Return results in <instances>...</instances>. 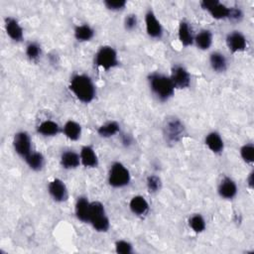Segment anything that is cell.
Instances as JSON below:
<instances>
[{
  "instance_id": "603a6c76",
  "label": "cell",
  "mask_w": 254,
  "mask_h": 254,
  "mask_svg": "<svg viewBox=\"0 0 254 254\" xmlns=\"http://www.w3.org/2000/svg\"><path fill=\"white\" fill-rule=\"evenodd\" d=\"M210 63L213 70L218 73L225 72L227 69V62L225 57L219 52H215L211 55Z\"/></svg>"
},
{
  "instance_id": "3957f363",
  "label": "cell",
  "mask_w": 254,
  "mask_h": 254,
  "mask_svg": "<svg viewBox=\"0 0 254 254\" xmlns=\"http://www.w3.org/2000/svg\"><path fill=\"white\" fill-rule=\"evenodd\" d=\"M163 134L167 143L176 144L186 135L185 125L179 118H168L163 127Z\"/></svg>"
},
{
  "instance_id": "277c9868",
  "label": "cell",
  "mask_w": 254,
  "mask_h": 254,
  "mask_svg": "<svg viewBox=\"0 0 254 254\" xmlns=\"http://www.w3.org/2000/svg\"><path fill=\"white\" fill-rule=\"evenodd\" d=\"M90 222L98 232H106L109 229V220L106 217L104 206L101 203H91Z\"/></svg>"
},
{
  "instance_id": "d6986e66",
  "label": "cell",
  "mask_w": 254,
  "mask_h": 254,
  "mask_svg": "<svg viewBox=\"0 0 254 254\" xmlns=\"http://www.w3.org/2000/svg\"><path fill=\"white\" fill-rule=\"evenodd\" d=\"M206 145L210 148V150L216 154H220L223 151L224 144L218 132H211L206 137Z\"/></svg>"
},
{
  "instance_id": "5b68a950",
  "label": "cell",
  "mask_w": 254,
  "mask_h": 254,
  "mask_svg": "<svg viewBox=\"0 0 254 254\" xmlns=\"http://www.w3.org/2000/svg\"><path fill=\"white\" fill-rule=\"evenodd\" d=\"M130 182V173L123 164L116 162L113 163L109 175L108 183L113 188H123L127 186Z\"/></svg>"
},
{
  "instance_id": "7a4b0ae2",
  "label": "cell",
  "mask_w": 254,
  "mask_h": 254,
  "mask_svg": "<svg viewBox=\"0 0 254 254\" xmlns=\"http://www.w3.org/2000/svg\"><path fill=\"white\" fill-rule=\"evenodd\" d=\"M148 82L151 92L160 101H167L174 95L175 87L169 77L154 73L149 75Z\"/></svg>"
},
{
  "instance_id": "44dd1931",
  "label": "cell",
  "mask_w": 254,
  "mask_h": 254,
  "mask_svg": "<svg viewBox=\"0 0 254 254\" xmlns=\"http://www.w3.org/2000/svg\"><path fill=\"white\" fill-rule=\"evenodd\" d=\"M64 134H65L70 140L76 141L81 137L82 134V127L81 125L73 120H69L65 126H64Z\"/></svg>"
},
{
  "instance_id": "1f68e13d",
  "label": "cell",
  "mask_w": 254,
  "mask_h": 254,
  "mask_svg": "<svg viewBox=\"0 0 254 254\" xmlns=\"http://www.w3.org/2000/svg\"><path fill=\"white\" fill-rule=\"evenodd\" d=\"M26 55L31 61H36L41 55V47L37 43H30L26 48Z\"/></svg>"
},
{
  "instance_id": "2e32d148",
  "label": "cell",
  "mask_w": 254,
  "mask_h": 254,
  "mask_svg": "<svg viewBox=\"0 0 254 254\" xmlns=\"http://www.w3.org/2000/svg\"><path fill=\"white\" fill-rule=\"evenodd\" d=\"M81 162L87 168H95L98 165V159L95 150L91 146H84L81 150Z\"/></svg>"
},
{
  "instance_id": "8fae6325",
  "label": "cell",
  "mask_w": 254,
  "mask_h": 254,
  "mask_svg": "<svg viewBox=\"0 0 254 254\" xmlns=\"http://www.w3.org/2000/svg\"><path fill=\"white\" fill-rule=\"evenodd\" d=\"M147 34L154 39H160L163 36V28L156 15L152 10H149L145 15Z\"/></svg>"
},
{
  "instance_id": "52a82bcc",
  "label": "cell",
  "mask_w": 254,
  "mask_h": 254,
  "mask_svg": "<svg viewBox=\"0 0 254 254\" xmlns=\"http://www.w3.org/2000/svg\"><path fill=\"white\" fill-rule=\"evenodd\" d=\"M203 9L210 12V14L217 20L228 19L230 8L222 4L218 0H204L201 2Z\"/></svg>"
},
{
  "instance_id": "d4e9b609",
  "label": "cell",
  "mask_w": 254,
  "mask_h": 254,
  "mask_svg": "<svg viewBox=\"0 0 254 254\" xmlns=\"http://www.w3.org/2000/svg\"><path fill=\"white\" fill-rule=\"evenodd\" d=\"M94 35H95L94 29L88 24L77 26L75 29V37L80 42L90 41L93 39Z\"/></svg>"
},
{
  "instance_id": "4fadbf2b",
  "label": "cell",
  "mask_w": 254,
  "mask_h": 254,
  "mask_svg": "<svg viewBox=\"0 0 254 254\" xmlns=\"http://www.w3.org/2000/svg\"><path fill=\"white\" fill-rule=\"evenodd\" d=\"M219 194L223 199H233L237 194V186L234 181L228 177H225L219 186Z\"/></svg>"
},
{
  "instance_id": "8992f818",
  "label": "cell",
  "mask_w": 254,
  "mask_h": 254,
  "mask_svg": "<svg viewBox=\"0 0 254 254\" xmlns=\"http://www.w3.org/2000/svg\"><path fill=\"white\" fill-rule=\"evenodd\" d=\"M95 64L104 71H109L116 67L118 65L116 51L110 46L101 47L95 54Z\"/></svg>"
},
{
  "instance_id": "d6a6232c",
  "label": "cell",
  "mask_w": 254,
  "mask_h": 254,
  "mask_svg": "<svg viewBox=\"0 0 254 254\" xmlns=\"http://www.w3.org/2000/svg\"><path fill=\"white\" fill-rule=\"evenodd\" d=\"M104 5L107 9L112 11H119L126 6L125 0H105Z\"/></svg>"
},
{
  "instance_id": "4316f807",
  "label": "cell",
  "mask_w": 254,
  "mask_h": 254,
  "mask_svg": "<svg viewBox=\"0 0 254 254\" xmlns=\"http://www.w3.org/2000/svg\"><path fill=\"white\" fill-rule=\"evenodd\" d=\"M119 130H120L119 124L115 121H111L104 125H101L97 129V133L99 136H101L103 138H109V137L115 135L116 133H118Z\"/></svg>"
},
{
  "instance_id": "4dcf8cb0",
  "label": "cell",
  "mask_w": 254,
  "mask_h": 254,
  "mask_svg": "<svg viewBox=\"0 0 254 254\" xmlns=\"http://www.w3.org/2000/svg\"><path fill=\"white\" fill-rule=\"evenodd\" d=\"M115 251L118 254H130L132 253V245L126 240H118L115 243Z\"/></svg>"
},
{
  "instance_id": "f546056e",
  "label": "cell",
  "mask_w": 254,
  "mask_h": 254,
  "mask_svg": "<svg viewBox=\"0 0 254 254\" xmlns=\"http://www.w3.org/2000/svg\"><path fill=\"white\" fill-rule=\"evenodd\" d=\"M146 183H147V188L150 193H157L161 190L162 183H161V179L158 176H155V175L149 176L147 178Z\"/></svg>"
},
{
  "instance_id": "e0dca14e",
  "label": "cell",
  "mask_w": 254,
  "mask_h": 254,
  "mask_svg": "<svg viewBox=\"0 0 254 254\" xmlns=\"http://www.w3.org/2000/svg\"><path fill=\"white\" fill-rule=\"evenodd\" d=\"M91 203L85 197L78 199L76 204V216L83 222H90Z\"/></svg>"
},
{
  "instance_id": "f1b7e54d",
  "label": "cell",
  "mask_w": 254,
  "mask_h": 254,
  "mask_svg": "<svg viewBox=\"0 0 254 254\" xmlns=\"http://www.w3.org/2000/svg\"><path fill=\"white\" fill-rule=\"evenodd\" d=\"M240 155L244 162L247 164H252L254 162V146L253 144H245L240 149Z\"/></svg>"
},
{
  "instance_id": "ac0fdd59",
  "label": "cell",
  "mask_w": 254,
  "mask_h": 254,
  "mask_svg": "<svg viewBox=\"0 0 254 254\" xmlns=\"http://www.w3.org/2000/svg\"><path fill=\"white\" fill-rule=\"evenodd\" d=\"M81 163V156L74 151L64 152L61 156V165L65 169H76Z\"/></svg>"
},
{
  "instance_id": "7402d4cb",
  "label": "cell",
  "mask_w": 254,
  "mask_h": 254,
  "mask_svg": "<svg viewBox=\"0 0 254 254\" xmlns=\"http://www.w3.org/2000/svg\"><path fill=\"white\" fill-rule=\"evenodd\" d=\"M37 131L43 136H55L60 132V126L55 121L46 120L38 126Z\"/></svg>"
},
{
  "instance_id": "9c48e42d",
  "label": "cell",
  "mask_w": 254,
  "mask_h": 254,
  "mask_svg": "<svg viewBox=\"0 0 254 254\" xmlns=\"http://www.w3.org/2000/svg\"><path fill=\"white\" fill-rule=\"evenodd\" d=\"M49 194L53 198V200L57 203H63L68 200V189L62 180L55 179L50 182L49 187Z\"/></svg>"
},
{
  "instance_id": "9a60e30c",
  "label": "cell",
  "mask_w": 254,
  "mask_h": 254,
  "mask_svg": "<svg viewBox=\"0 0 254 254\" xmlns=\"http://www.w3.org/2000/svg\"><path fill=\"white\" fill-rule=\"evenodd\" d=\"M178 36H179L180 42L185 47H189L190 45H193V43L195 42V38H194V35H193L192 28L190 27L189 23L186 22V21H182L180 23Z\"/></svg>"
},
{
  "instance_id": "6da1fadb",
  "label": "cell",
  "mask_w": 254,
  "mask_h": 254,
  "mask_svg": "<svg viewBox=\"0 0 254 254\" xmlns=\"http://www.w3.org/2000/svg\"><path fill=\"white\" fill-rule=\"evenodd\" d=\"M70 90L84 103L92 102L95 97V87L89 76L76 75L70 83Z\"/></svg>"
},
{
  "instance_id": "5bb4252c",
  "label": "cell",
  "mask_w": 254,
  "mask_h": 254,
  "mask_svg": "<svg viewBox=\"0 0 254 254\" xmlns=\"http://www.w3.org/2000/svg\"><path fill=\"white\" fill-rule=\"evenodd\" d=\"M5 29H6V33L13 41L19 42L23 39V29L16 19L10 18V17L6 18Z\"/></svg>"
},
{
  "instance_id": "484cf974",
  "label": "cell",
  "mask_w": 254,
  "mask_h": 254,
  "mask_svg": "<svg viewBox=\"0 0 254 254\" xmlns=\"http://www.w3.org/2000/svg\"><path fill=\"white\" fill-rule=\"evenodd\" d=\"M26 163L33 171H40L44 167L45 158L42 153L39 152H32L29 156L25 158Z\"/></svg>"
},
{
  "instance_id": "d590c367",
  "label": "cell",
  "mask_w": 254,
  "mask_h": 254,
  "mask_svg": "<svg viewBox=\"0 0 254 254\" xmlns=\"http://www.w3.org/2000/svg\"><path fill=\"white\" fill-rule=\"evenodd\" d=\"M122 143L125 145V146H130L132 144V137L128 134H123L122 135Z\"/></svg>"
},
{
  "instance_id": "836d02e7",
  "label": "cell",
  "mask_w": 254,
  "mask_h": 254,
  "mask_svg": "<svg viewBox=\"0 0 254 254\" xmlns=\"http://www.w3.org/2000/svg\"><path fill=\"white\" fill-rule=\"evenodd\" d=\"M125 29L131 31L137 26V17L135 14H129L124 20Z\"/></svg>"
},
{
  "instance_id": "30bf717a",
  "label": "cell",
  "mask_w": 254,
  "mask_h": 254,
  "mask_svg": "<svg viewBox=\"0 0 254 254\" xmlns=\"http://www.w3.org/2000/svg\"><path fill=\"white\" fill-rule=\"evenodd\" d=\"M170 79L175 89L183 90L189 88V86L190 85V76L189 72L182 66H175L172 69Z\"/></svg>"
},
{
  "instance_id": "e575fe53",
  "label": "cell",
  "mask_w": 254,
  "mask_h": 254,
  "mask_svg": "<svg viewBox=\"0 0 254 254\" xmlns=\"http://www.w3.org/2000/svg\"><path fill=\"white\" fill-rule=\"evenodd\" d=\"M242 17H243V13L239 8H235V7L230 8L228 19L234 22H239L242 19Z\"/></svg>"
},
{
  "instance_id": "ffe728a7",
  "label": "cell",
  "mask_w": 254,
  "mask_h": 254,
  "mask_svg": "<svg viewBox=\"0 0 254 254\" xmlns=\"http://www.w3.org/2000/svg\"><path fill=\"white\" fill-rule=\"evenodd\" d=\"M129 207L131 212L136 216H144L149 211V205L142 196H136L132 198Z\"/></svg>"
},
{
  "instance_id": "cb8c5ba5",
  "label": "cell",
  "mask_w": 254,
  "mask_h": 254,
  "mask_svg": "<svg viewBox=\"0 0 254 254\" xmlns=\"http://www.w3.org/2000/svg\"><path fill=\"white\" fill-rule=\"evenodd\" d=\"M196 45L201 50H208L213 44V34L210 30L201 31L195 38Z\"/></svg>"
},
{
  "instance_id": "83f0119b",
  "label": "cell",
  "mask_w": 254,
  "mask_h": 254,
  "mask_svg": "<svg viewBox=\"0 0 254 254\" xmlns=\"http://www.w3.org/2000/svg\"><path fill=\"white\" fill-rule=\"evenodd\" d=\"M189 224H190V227L197 233H201L206 229V222L201 215L193 216L190 219Z\"/></svg>"
},
{
  "instance_id": "ba28073f",
  "label": "cell",
  "mask_w": 254,
  "mask_h": 254,
  "mask_svg": "<svg viewBox=\"0 0 254 254\" xmlns=\"http://www.w3.org/2000/svg\"><path fill=\"white\" fill-rule=\"evenodd\" d=\"M13 146L15 152L22 158L29 156L31 152V139L27 132L21 131L15 134L13 139Z\"/></svg>"
},
{
  "instance_id": "7c38bea8",
  "label": "cell",
  "mask_w": 254,
  "mask_h": 254,
  "mask_svg": "<svg viewBox=\"0 0 254 254\" xmlns=\"http://www.w3.org/2000/svg\"><path fill=\"white\" fill-rule=\"evenodd\" d=\"M226 45L231 53H238L245 51L247 42L245 37L240 32L234 31L227 35Z\"/></svg>"
},
{
  "instance_id": "8d00e7d4",
  "label": "cell",
  "mask_w": 254,
  "mask_h": 254,
  "mask_svg": "<svg viewBox=\"0 0 254 254\" xmlns=\"http://www.w3.org/2000/svg\"><path fill=\"white\" fill-rule=\"evenodd\" d=\"M247 184H248V186H249V188H250V189H252V188H253V186H254L253 172H251V173L249 174V176H248V178H247Z\"/></svg>"
}]
</instances>
